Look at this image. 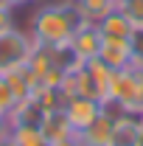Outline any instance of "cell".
Masks as SVG:
<instances>
[{
  "label": "cell",
  "mask_w": 143,
  "mask_h": 146,
  "mask_svg": "<svg viewBox=\"0 0 143 146\" xmlns=\"http://www.w3.org/2000/svg\"><path fill=\"white\" fill-rule=\"evenodd\" d=\"M84 20H81L76 0L42 3L34 9V14L28 20V34L34 42H42V45H62V42H70L73 31Z\"/></svg>",
  "instance_id": "cell-1"
},
{
  "label": "cell",
  "mask_w": 143,
  "mask_h": 146,
  "mask_svg": "<svg viewBox=\"0 0 143 146\" xmlns=\"http://www.w3.org/2000/svg\"><path fill=\"white\" fill-rule=\"evenodd\" d=\"M107 101L121 107L124 112H138L143 107V68L129 65V68H121V70H112Z\"/></svg>",
  "instance_id": "cell-2"
},
{
  "label": "cell",
  "mask_w": 143,
  "mask_h": 146,
  "mask_svg": "<svg viewBox=\"0 0 143 146\" xmlns=\"http://www.w3.org/2000/svg\"><path fill=\"white\" fill-rule=\"evenodd\" d=\"M34 48V39L28 34V28H11L6 34H0V76L14 70L20 65L28 62V54Z\"/></svg>",
  "instance_id": "cell-3"
},
{
  "label": "cell",
  "mask_w": 143,
  "mask_h": 146,
  "mask_svg": "<svg viewBox=\"0 0 143 146\" xmlns=\"http://www.w3.org/2000/svg\"><path fill=\"white\" fill-rule=\"evenodd\" d=\"M101 112H104V104L98 98H90V96H76V98L65 101V115H68V121H70V127L76 132L90 127Z\"/></svg>",
  "instance_id": "cell-4"
},
{
  "label": "cell",
  "mask_w": 143,
  "mask_h": 146,
  "mask_svg": "<svg viewBox=\"0 0 143 146\" xmlns=\"http://www.w3.org/2000/svg\"><path fill=\"white\" fill-rule=\"evenodd\" d=\"M107 146H143V124L138 112H121L115 118Z\"/></svg>",
  "instance_id": "cell-5"
},
{
  "label": "cell",
  "mask_w": 143,
  "mask_h": 146,
  "mask_svg": "<svg viewBox=\"0 0 143 146\" xmlns=\"http://www.w3.org/2000/svg\"><path fill=\"white\" fill-rule=\"evenodd\" d=\"M101 42H104V36H101V31H98V25H93V23H81V25L73 31V36H70V48L81 56V59L98 56Z\"/></svg>",
  "instance_id": "cell-6"
},
{
  "label": "cell",
  "mask_w": 143,
  "mask_h": 146,
  "mask_svg": "<svg viewBox=\"0 0 143 146\" xmlns=\"http://www.w3.org/2000/svg\"><path fill=\"white\" fill-rule=\"evenodd\" d=\"M84 73L90 79V90H93V98H98L101 104L109 98V82H112V68H107L98 56L93 59H84Z\"/></svg>",
  "instance_id": "cell-7"
},
{
  "label": "cell",
  "mask_w": 143,
  "mask_h": 146,
  "mask_svg": "<svg viewBox=\"0 0 143 146\" xmlns=\"http://www.w3.org/2000/svg\"><path fill=\"white\" fill-rule=\"evenodd\" d=\"M3 76H6V82H9V87H11V93H14L17 101L31 98V96L36 93V87H39V76H36L28 65H20V68L3 73Z\"/></svg>",
  "instance_id": "cell-8"
},
{
  "label": "cell",
  "mask_w": 143,
  "mask_h": 146,
  "mask_svg": "<svg viewBox=\"0 0 143 146\" xmlns=\"http://www.w3.org/2000/svg\"><path fill=\"white\" fill-rule=\"evenodd\" d=\"M98 59H101L107 68H112V70L129 68V65H132L129 39H104V42H101V51H98Z\"/></svg>",
  "instance_id": "cell-9"
},
{
  "label": "cell",
  "mask_w": 143,
  "mask_h": 146,
  "mask_svg": "<svg viewBox=\"0 0 143 146\" xmlns=\"http://www.w3.org/2000/svg\"><path fill=\"white\" fill-rule=\"evenodd\" d=\"M112 124H115V118L109 112H101L90 127H84L81 132H76V138H79L81 146H107L109 135H112Z\"/></svg>",
  "instance_id": "cell-10"
},
{
  "label": "cell",
  "mask_w": 143,
  "mask_h": 146,
  "mask_svg": "<svg viewBox=\"0 0 143 146\" xmlns=\"http://www.w3.org/2000/svg\"><path fill=\"white\" fill-rule=\"evenodd\" d=\"M39 129H42V135H45L48 143H54V141H65V138L76 135V129L70 127V121H68V115H65V107L45 112L42 121H39Z\"/></svg>",
  "instance_id": "cell-11"
},
{
  "label": "cell",
  "mask_w": 143,
  "mask_h": 146,
  "mask_svg": "<svg viewBox=\"0 0 143 146\" xmlns=\"http://www.w3.org/2000/svg\"><path fill=\"white\" fill-rule=\"evenodd\" d=\"M98 31H101L104 39H129L135 28H132V23L124 17V11L115 9L112 14H107V17L98 23Z\"/></svg>",
  "instance_id": "cell-12"
},
{
  "label": "cell",
  "mask_w": 143,
  "mask_h": 146,
  "mask_svg": "<svg viewBox=\"0 0 143 146\" xmlns=\"http://www.w3.org/2000/svg\"><path fill=\"white\" fill-rule=\"evenodd\" d=\"M118 9V0H79V11H81V20L84 23H93L98 25L101 20L112 14Z\"/></svg>",
  "instance_id": "cell-13"
},
{
  "label": "cell",
  "mask_w": 143,
  "mask_h": 146,
  "mask_svg": "<svg viewBox=\"0 0 143 146\" xmlns=\"http://www.w3.org/2000/svg\"><path fill=\"white\" fill-rule=\"evenodd\" d=\"M9 138H11L17 146H48L39 124H11Z\"/></svg>",
  "instance_id": "cell-14"
},
{
  "label": "cell",
  "mask_w": 143,
  "mask_h": 146,
  "mask_svg": "<svg viewBox=\"0 0 143 146\" xmlns=\"http://www.w3.org/2000/svg\"><path fill=\"white\" fill-rule=\"evenodd\" d=\"M59 90H62V96H65V101H68V98H76V96H81V68L65 73Z\"/></svg>",
  "instance_id": "cell-15"
},
{
  "label": "cell",
  "mask_w": 143,
  "mask_h": 146,
  "mask_svg": "<svg viewBox=\"0 0 143 146\" xmlns=\"http://www.w3.org/2000/svg\"><path fill=\"white\" fill-rule=\"evenodd\" d=\"M118 9L132 23V28H143V0H118Z\"/></svg>",
  "instance_id": "cell-16"
},
{
  "label": "cell",
  "mask_w": 143,
  "mask_h": 146,
  "mask_svg": "<svg viewBox=\"0 0 143 146\" xmlns=\"http://www.w3.org/2000/svg\"><path fill=\"white\" fill-rule=\"evenodd\" d=\"M17 104V98H14V93L9 87V82H6V76H0V115H9L11 110Z\"/></svg>",
  "instance_id": "cell-17"
},
{
  "label": "cell",
  "mask_w": 143,
  "mask_h": 146,
  "mask_svg": "<svg viewBox=\"0 0 143 146\" xmlns=\"http://www.w3.org/2000/svg\"><path fill=\"white\" fill-rule=\"evenodd\" d=\"M129 48H132V65L143 68V28H135V31H132Z\"/></svg>",
  "instance_id": "cell-18"
},
{
  "label": "cell",
  "mask_w": 143,
  "mask_h": 146,
  "mask_svg": "<svg viewBox=\"0 0 143 146\" xmlns=\"http://www.w3.org/2000/svg\"><path fill=\"white\" fill-rule=\"evenodd\" d=\"M11 28H17L14 6H11V3H6V6H0V34H6V31H11Z\"/></svg>",
  "instance_id": "cell-19"
},
{
  "label": "cell",
  "mask_w": 143,
  "mask_h": 146,
  "mask_svg": "<svg viewBox=\"0 0 143 146\" xmlns=\"http://www.w3.org/2000/svg\"><path fill=\"white\" fill-rule=\"evenodd\" d=\"M9 132H11V121H9L6 115H0V141H6Z\"/></svg>",
  "instance_id": "cell-20"
},
{
  "label": "cell",
  "mask_w": 143,
  "mask_h": 146,
  "mask_svg": "<svg viewBox=\"0 0 143 146\" xmlns=\"http://www.w3.org/2000/svg\"><path fill=\"white\" fill-rule=\"evenodd\" d=\"M48 146H81V143H79L76 135H70V138H65V141H54V143H48Z\"/></svg>",
  "instance_id": "cell-21"
},
{
  "label": "cell",
  "mask_w": 143,
  "mask_h": 146,
  "mask_svg": "<svg viewBox=\"0 0 143 146\" xmlns=\"http://www.w3.org/2000/svg\"><path fill=\"white\" fill-rule=\"evenodd\" d=\"M9 3H11L14 9H20V6H36L39 0H9Z\"/></svg>",
  "instance_id": "cell-22"
},
{
  "label": "cell",
  "mask_w": 143,
  "mask_h": 146,
  "mask_svg": "<svg viewBox=\"0 0 143 146\" xmlns=\"http://www.w3.org/2000/svg\"><path fill=\"white\" fill-rule=\"evenodd\" d=\"M0 146H17V143H14L11 138H6V141H0Z\"/></svg>",
  "instance_id": "cell-23"
},
{
  "label": "cell",
  "mask_w": 143,
  "mask_h": 146,
  "mask_svg": "<svg viewBox=\"0 0 143 146\" xmlns=\"http://www.w3.org/2000/svg\"><path fill=\"white\" fill-rule=\"evenodd\" d=\"M138 118H140V124H143V107H140V110H138Z\"/></svg>",
  "instance_id": "cell-24"
},
{
  "label": "cell",
  "mask_w": 143,
  "mask_h": 146,
  "mask_svg": "<svg viewBox=\"0 0 143 146\" xmlns=\"http://www.w3.org/2000/svg\"><path fill=\"white\" fill-rule=\"evenodd\" d=\"M6 3H9V0H0V6H6Z\"/></svg>",
  "instance_id": "cell-25"
},
{
  "label": "cell",
  "mask_w": 143,
  "mask_h": 146,
  "mask_svg": "<svg viewBox=\"0 0 143 146\" xmlns=\"http://www.w3.org/2000/svg\"><path fill=\"white\" fill-rule=\"evenodd\" d=\"M76 3H79V0H76Z\"/></svg>",
  "instance_id": "cell-26"
}]
</instances>
